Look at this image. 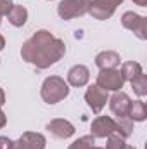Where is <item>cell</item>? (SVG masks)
<instances>
[{"label":"cell","mask_w":147,"mask_h":149,"mask_svg":"<svg viewBox=\"0 0 147 149\" xmlns=\"http://www.w3.org/2000/svg\"><path fill=\"white\" fill-rule=\"evenodd\" d=\"M116 123V134L121 135L123 139L130 137L133 134V120L128 116H118V120H114Z\"/></svg>","instance_id":"cell-15"},{"label":"cell","mask_w":147,"mask_h":149,"mask_svg":"<svg viewBox=\"0 0 147 149\" xmlns=\"http://www.w3.org/2000/svg\"><path fill=\"white\" fill-rule=\"evenodd\" d=\"M3 47H5V38L2 37V35H0V52L3 50Z\"/></svg>","instance_id":"cell-26"},{"label":"cell","mask_w":147,"mask_h":149,"mask_svg":"<svg viewBox=\"0 0 147 149\" xmlns=\"http://www.w3.org/2000/svg\"><path fill=\"white\" fill-rule=\"evenodd\" d=\"M7 19H9V23H10L12 26L21 28V26H24L26 21H28V9L23 7V5L12 3L10 10L7 12Z\"/></svg>","instance_id":"cell-14"},{"label":"cell","mask_w":147,"mask_h":149,"mask_svg":"<svg viewBox=\"0 0 147 149\" xmlns=\"http://www.w3.org/2000/svg\"><path fill=\"white\" fill-rule=\"evenodd\" d=\"M66 54V43L55 38L47 30H38L33 37L26 40L21 47L23 61L33 64L38 70H47L62 59Z\"/></svg>","instance_id":"cell-1"},{"label":"cell","mask_w":147,"mask_h":149,"mask_svg":"<svg viewBox=\"0 0 147 149\" xmlns=\"http://www.w3.org/2000/svg\"><path fill=\"white\" fill-rule=\"evenodd\" d=\"M92 149H106V148H95V146H94V148H92Z\"/></svg>","instance_id":"cell-28"},{"label":"cell","mask_w":147,"mask_h":149,"mask_svg":"<svg viewBox=\"0 0 147 149\" xmlns=\"http://www.w3.org/2000/svg\"><path fill=\"white\" fill-rule=\"evenodd\" d=\"M121 24L126 30L133 31L137 38L147 40V21L144 16H140V14H137L133 10H128V12H125L121 16Z\"/></svg>","instance_id":"cell-6"},{"label":"cell","mask_w":147,"mask_h":149,"mask_svg":"<svg viewBox=\"0 0 147 149\" xmlns=\"http://www.w3.org/2000/svg\"><path fill=\"white\" fill-rule=\"evenodd\" d=\"M133 2H135L137 5H140V7H146L147 5V0H133Z\"/></svg>","instance_id":"cell-25"},{"label":"cell","mask_w":147,"mask_h":149,"mask_svg":"<svg viewBox=\"0 0 147 149\" xmlns=\"http://www.w3.org/2000/svg\"><path fill=\"white\" fill-rule=\"evenodd\" d=\"M49 2H52V0H49Z\"/></svg>","instance_id":"cell-30"},{"label":"cell","mask_w":147,"mask_h":149,"mask_svg":"<svg viewBox=\"0 0 147 149\" xmlns=\"http://www.w3.org/2000/svg\"><path fill=\"white\" fill-rule=\"evenodd\" d=\"M95 85L106 92H118L123 88L125 78L119 70H101V73L97 74Z\"/></svg>","instance_id":"cell-4"},{"label":"cell","mask_w":147,"mask_h":149,"mask_svg":"<svg viewBox=\"0 0 147 149\" xmlns=\"http://www.w3.org/2000/svg\"><path fill=\"white\" fill-rule=\"evenodd\" d=\"M94 144H95V137H92V135H83V137L76 139L68 149H92Z\"/></svg>","instance_id":"cell-19"},{"label":"cell","mask_w":147,"mask_h":149,"mask_svg":"<svg viewBox=\"0 0 147 149\" xmlns=\"http://www.w3.org/2000/svg\"><path fill=\"white\" fill-rule=\"evenodd\" d=\"M90 80V71L83 64H74L68 71V85L71 87H85Z\"/></svg>","instance_id":"cell-13"},{"label":"cell","mask_w":147,"mask_h":149,"mask_svg":"<svg viewBox=\"0 0 147 149\" xmlns=\"http://www.w3.org/2000/svg\"><path fill=\"white\" fill-rule=\"evenodd\" d=\"M0 24H2V17H0Z\"/></svg>","instance_id":"cell-29"},{"label":"cell","mask_w":147,"mask_h":149,"mask_svg":"<svg viewBox=\"0 0 147 149\" xmlns=\"http://www.w3.org/2000/svg\"><path fill=\"white\" fill-rule=\"evenodd\" d=\"M130 104H132V99H130V97H128V94H125L123 90L114 92V94H112V97L109 99L111 111L114 113L116 116H128Z\"/></svg>","instance_id":"cell-11"},{"label":"cell","mask_w":147,"mask_h":149,"mask_svg":"<svg viewBox=\"0 0 147 149\" xmlns=\"http://www.w3.org/2000/svg\"><path fill=\"white\" fill-rule=\"evenodd\" d=\"M12 142L14 141H10L9 137L0 135V149H12Z\"/></svg>","instance_id":"cell-22"},{"label":"cell","mask_w":147,"mask_h":149,"mask_svg":"<svg viewBox=\"0 0 147 149\" xmlns=\"http://www.w3.org/2000/svg\"><path fill=\"white\" fill-rule=\"evenodd\" d=\"M90 132V135L95 139H107L109 135L116 134V123L111 116H97L92 121Z\"/></svg>","instance_id":"cell-8"},{"label":"cell","mask_w":147,"mask_h":149,"mask_svg":"<svg viewBox=\"0 0 147 149\" xmlns=\"http://www.w3.org/2000/svg\"><path fill=\"white\" fill-rule=\"evenodd\" d=\"M7 125V116H5V113L2 111V108H0V128H3Z\"/></svg>","instance_id":"cell-23"},{"label":"cell","mask_w":147,"mask_h":149,"mask_svg":"<svg viewBox=\"0 0 147 149\" xmlns=\"http://www.w3.org/2000/svg\"><path fill=\"white\" fill-rule=\"evenodd\" d=\"M142 73H144L142 71V66L137 61H126L121 66V74H123L125 81H132L133 78H137L139 74H142Z\"/></svg>","instance_id":"cell-16"},{"label":"cell","mask_w":147,"mask_h":149,"mask_svg":"<svg viewBox=\"0 0 147 149\" xmlns=\"http://www.w3.org/2000/svg\"><path fill=\"white\" fill-rule=\"evenodd\" d=\"M10 7H12V0H0V17L7 16V12L10 10Z\"/></svg>","instance_id":"cell-21"},{"label":"cell","mask_w":147,"mask_h":149,"mask_svg":"<svg viewBox=\"0 0 147 149\" xmlns=\"http://www.w3.org/2000/svg\"><path fill=\"white\" fill-rule=\"evenodd\" d=\"M95 64L99 70H118L121 64V57L114 50H102L95 56Z\"/></svg>","instance_id":"cell-12"},{"label":"cell","mask_w":147,"mask_h":149,"mask_svg":"<svg viewBox=\"0 0 147 149\" xmlns=\"http://www.w3.org/2000/svg\"><path fill=\"white\" fill-rule=\"evenodd\" d=\"M40 95L47 104H57L69 95V85L61 76H49L42 83Z\"/></svg>","instance_id":"cell-2"},{"label":"cell","mask_w":147,"mask_h":149,"mask_svg":"<svg viewBox=\"0 0 147 149\" xmlns=\"http://www.w3.org/2000/svg\"><path fill=\"white\" fill-rule=\"evenodd\" d=\"M107 101H109L107 92L102 90L97 85H90L87 88V92H85V102L88 104V108L95 113V114H99V113L104 109V106H106Z\"/></svg>","instance_id":"cell-7"},{"label":"cell","mask_w":147,"mask_h":149,"mask_svg":"<svg viewBox=\"0 0 147 149\" xmlns=\"http://www.w3.org/2000/svg\"><path fill=\"white\" fill-rule=\"evenodd\" d=\"M119 3H123V0H90L88 14H90L94 19L106 21V19H109L111 16L114 14L116 7H118Z\"/></svg>","instance_id":"cell-5"},{"label":"cell","mask_w":147,"mask_h":149,"mask_svg":"<svg viewBox=\"0 0 147 149\" xmlns=\"http://www.w3.org/2000/svg\"><path fill=\"white\" fill-rule=\"evenodd\" d=\"M125 149H137V148H133V146H128V144H126V148Z\"/></svg>","instance_id":"cell-27"},{"label":"cell","mask_w":147,"mask_h":149,"mask_svg":"<svg viewBox=\"0 0 147 149\" xmlns=\"http://www.w3.org/2000/svg\"><path fill=\"white\" fill-rule=\"evenodd\" d=\"M47 130L57 139H69L74 135V125L64 118H55L47 123Z\"/></svg>","instance_id":"cell-10"},{"label":"cell","mask_w":147,"mask_h":149,"mask_svg":"<svg viewBox=\"0 0 147 149\" xmlns=\"http://www.w3.org/2000/svg\"><path fill=\"white\" fill-rule=\"evenodd\" d=\"M126 148V142L121 135L118 134H112L107 137V144H106V149H125Z\"/></svg>","instance_id":"cell-20"},{"label":"cell","mask_w":147,"mask_h":149,"mask_svg":"<svg viewBox=\"0 0 147 149\" xmlns=\"http://www.w3.org/2000/svg\"><path fill=\"white\" fill-rule=\"evenodd\" d=\"M3 104H5V92L0 88V108H2Z\"/></svg>","instance_id":"cell-24"},{"label":"cell","mask_w":147,"mask_h":149,"mask_svg":"<svg viewBox=\"0 0 147 149\" xmlns=\"http://www.w3.org/2000/svg\"><path fill=\"white\" fill-rule=\"evenodd\" d=\"M128 118H132L133 121H144L147 118V108L144 101H132L130 104V111H128Z\"/></svg>","instance_id":"cell-17"},{"label":"cell","mask_w":147,"mask_h":149,"mask_svg":"<svg viewBox=\"0 0 147 149\" xmlns=\"http://www.w3.org/2000/svg\"><path fill=\"white\" fill-rule=\"evenodd\" d=\"M130 83H132L133 92H135L139 97H144V95H147V76L144 73L139 74L137 78H133Z\"/></svg>","instance_id":"cell-18"},{"label":"cell","mask_w":147,"mask_h":149,"mask_svg":"<svg viewBox=\"0 0 147 149\" xmlns=\"http://www.w3.org/2000/svg\"><path fill=\"white\" fill-rule=\"evenodd\" d=\"M47 139L38 132H24L17 141L12 142V149H45Z\"/></svg>","instance_id":"cell-9"},{"label":"cell","mask_w":147,"mask_h":149,"mask_svg":"<svg viewBox=\"0 0 147 149\" xmlns=\"http://www.w3.org/2000/svg\"><path fill=\"white\" fill-rule=\"evenodd\" d=\"M90 0H61L57 5V14L64 21H71L74 17H81L88 12Z\"/></svg>","instance_id":"cell-3"}]
</instances>
